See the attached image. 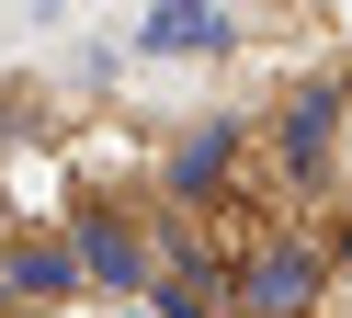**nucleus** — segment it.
<instances>
[{
    "label": "nucleus",
    "mask_w": 352,
    "mask_h": 318,
    "mask_svg": "<svg viewBox=\"0 0 352 318\" xmlns=\"http://www.w3.org/2000/svg\"><path fill=\"white\" fill-rule=\"evenodd\" d=\"M216 34H228L216 12H148V45H216Z\"/></svg>",
    "instance_id": "f257e3e1"
},
{
    "label": "nucleus",
    "mask_w": 352,
    "mask_h": 318,
    "mask_svg": "<svg viewBox=\"0 0 352 318\" xmlns=\"http://www.w3.org/2000/svg\"><path fill=\"white\" fill-rule=\"evenodd\" d=\"M261 307L296 318V307H307V262H261Z\"/></svg>",
    "instance_id": "f03ea898"
},
{
    "label": "nucleus",
    "mask_w": 352,
    "mask_h": 318,
    "mask_svg": "<svg viewBox=\"0 0 352 318\" xmlns=\"http://www.w3.org/2000/svg\"><path fill=\"white\" fill-rule=\"evenodd\" d=\"M80 250H91V262L114 273V284H125V273H137V250H125V227H80Z\"/></svg>",
    "instance_id": "7ed1b4c3"
}]
</instances>
